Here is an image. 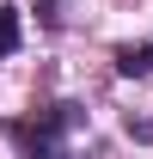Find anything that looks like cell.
Masks as SVG:
<instances>
[{"label": "cell", "mask_w": 153, "mask_h": 159, "mask_svg": "<svg viewBox=\"0 0 153 159\" xmlns=\"http://www.w3.org/2000/svg\"><path fill=\"white\" fill-rule=\"evenodd\" d=\"M74 122H80L74 104H49L43 116L12 122V141L25 147V159H74V153H67V129H74Z\"/></svg>", "instance_id": "1"}, {"label": "cell", "mask_w": 153, "mask_h": 159, "mask_svg": "<svg viewBox=\"0 0 153 159\" xmlns=\"http://www.w3.org/2000/svg\"><path fill=\"white\" fill-rule=\"evenodd\" d=\"M116 74H123V80H147V74H153V43H129V49H116Z\"/></svg>", "instance_id": "2"}, {"label": "cell", "mask_w": 153, "mask_h": 159, "mask_svg": "<svg viewBox=\"0 0 153 159\" xmlns=\"http://www.w3.org/2000/svg\"><path fill=\"white\" fill-rule=\"evenodd\" d=\"M12 49H19V12L0 6V55H12Z\"/></svg>", "instance_id": "3"}]
</instances>
